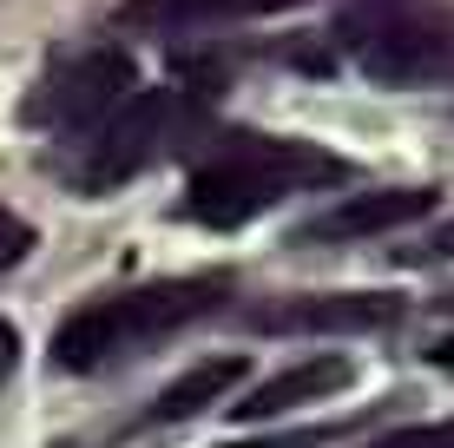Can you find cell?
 Instances as JSON below:
<instances>
[{
  "label": "cell",
  "instance_id": "8992f818",
  "mask_svg": "<svg viewBox=\"0 0 454 448\" xmlns=\"http://www.w3.org/2000/svg\"><path fill=\"white\" fill-rule=\"evenodd\" d=\"M250 323L270 336H363L402 323V297L388 290H323V297H284L250 310Z\"/></svg>",
  "mask_w": 454,
  "mask_h": 448
},
{
  "label": "cell",
  "instance_id": "3957f363",
  "mask_svg": "<svg viewBox=\"0 0 454 448\" xmlns=\"http://www.w3.org/2000/svg\"><path fill=\"white\" fill-rule=\"evenodd\" d=\"M211 126V86H152L132 92L125 106L99 119V132L80 138V152L67 159V185L80 198H106L125 178L165 165L171 152H184L198 132Z\"/></svg>",
  "mask_w": 454,
  "mask_h": 448
},
{
  "label": "cell",
  "instance_id": "277c9868",
  "mask_svg": "<svg viewBox=\"0 0 454 448\" xmlns=\"http://www.w3.org/2000/svg\"><path fill=\"white\" fill-rule=\"evenodd\" d=\"M336 40L382 86H454V13H434L421 0L388 13H349Z\"/></svg>",
  "mask_w": 454,
  "mask_h": 448
},
{
  "label": "cell",
  "instance_id": "5b68a950",
  "mask_svg": "<svg viewBox=\"0 0 454 448\" xmlns=\"http://www.w3.org/2000/svg\"><path fill=\"white\" fill-rule=\"evenodd\" d=\"M132 92V53L125 46H73L27 86L20 126L34 132H86Z\"/></svg>",
  "mask_w": 454,
  "mask_h": 448
},
{
  "label": "cell",
  "instance_id": "e0dca14e",
  "mask_svg": "<svg viewBox=\"0 0 454 448\" xmlns=\"http://www.w3.org/2000/svg\"><path fill=\"white\" fill-rule=\"evenodd\" d=\"M388 7H415V0H349V13H388Z\"/></svg>",
  "mask_w": 454,
  "mask_h": 448
},
{
  "label": "cell",
  "instance_id": "6da1fadb",
  "mask_svg": "<svg viewBox=\"0 0 454 448\" xmlns=\"http://www.w3.org/2000/svg\"><path fill=\"white\" fill-rule=\"evenodd\" d=\"M356 178L342 152L317 145V138H277V132H224L198 159L192 185H184V218L211 231H238L263 211H277L296 192H323V185Z\"/></svg>",
  "mask_w": 454,
  "mask_h": 448
},
{
  "label": "cell",
  "instance_id": "2e32d148",
  "mask_svg": "<svg viewBox=\"0 0 454 448\" xmlns=\"http://www.w3.org/2000/svg\"><path fill=\"white\" fill-rule=\"evenodd\" d=\"M428 363H434V369H448V376H454V336H442V343L428 350Z\"/></svg>",
  "mask_w": 454,
  "mask_h": 448
},
{
  "label": "cell",
  "instance_id": "5bb4252c",
  "mask_svg": "<svg viewBox=\"0 0 454 448\" xmlns=\"http://www.w3.org/2000/svg\"><path fill=\"white\" fill-rule=\"evenodd\" d=\"M13 363H20V336H13V323H0V382L13 376Z\"/></svg>",
  "mask_w": 454,
  "mask_h": 448
},
{
  "label": "cell",
  "instance_id": "9c48e42d",
  "mask_svg": "<svg viewBox=\"0 0 454 448\" xmlns=\"http://www.w3.org/2000/svg\"><path fill=\"white\" fill-rule=\"evenodd\" d=\"M238 382H244V357H211V363L184 369L178 382H165V389H159V403L145 409V422H184V415L211 409L217 396H231Z\"/></svg>",
  "mask_w": 454,
  "mask_h": 448
},
{
  "label": "cell",
  "instance_id": "ac0fdd59",
  "mask_svg": "<svg viewBox=\"0 0 454 448\" xmlns=\"http://www.w3.org/2000/svg\"><path fill=\"white\" fill-rule=\"evenodd\" d=\"M448 310H454V297H448Z\"/></svg>",
  "mask_w": 454,
  "mask_h": 448
},
{
  "label": "cell",
  "instance_id": "9a60e30c",
  "mask_svg": "<svg viewBox=\"0 0 454 448\" xmlns=\"http://www.w3.org/2000/svg\"><path fill=\"white\" fill-rule=\"evenodd\" d=\"M415 257H421V264H428V257H454V224H448V231H434V238L421 244Z\"/></svg>",
  "mask_w": 454,
  "mask_h": 448
},
{
  "label": "cell",
  "instance_id": "4fadbf2b",
  "mask_svg": "<svg viewBox=\"0 0 454 448\" xmlns=\"http://www.w3.org/2000/svg\"><path fill=\"white\" fill-rule=\"evenodd\" d=\"M323 436H257V442H224V448H317Z\"/></svg>",
  "mask_w": 454,
  "mask_h": 448
},
{
  "label": "cell",
  "instance_id": "7c38bea8",
  "mask_svg": "<svg viewBox=\"0 0 454 448\" xmlns=\"http://www.w3.org/2000/svg\"><path fill=\"white\" fill-rule=\"evenodd\" d=\"M369 448H454V422H421V428H395V436L369 442Z\"/></svg>",
  "mask_w": 454,
  "mask_h": 448
},
{
  "label": "cell",
  "instance_id": "30bf717a",
  "mask_svg": "<svg viewBox=\"0 0 454 448\" xmlns=\"http://www.w3.org/2000/svg\"><path fill=\"white\" fill-rule=\"evenodd\" d=\"M303 0H132L125 27H198V20H244V13H284Z\"/></svg>",
  "mask_w": 454,
  "mask_h": 448
},
{
  "label": "cell",
  "instance_id": "52a82bcc",
  "mask_svg": "<svg viewBox=\"0 0 454 448\" xmlns=\"http://www.w3.org/2000/svg\"><path fill=\"white\" fill-rule=\"evenodd\" d=\"M434 211V192L428 185H395V192H349L342 205H330L323 218H309L296 231V244L323 251V244H363V238H382V231H402L415 218Z\"/></svg>",
  "mask_w": 454,
  "mask_h": 448
},
{
  "label": "cell",
  "instance_id": "8fae6325",
  "mask_svg": "<svg viewBox=\"0 0 454 448\" xmlns=\"http://www.w3.org/2000/svg\"><path fill=\"white\" fill-rule=\"evenodd\" d=\"M27 251H34V224L13 218V211L0 205V277H7L13 264H27Z\"/></svg>",
  "mask_w": 454,
  "mask_h": 448
},
{
  "label": "cell",
  "instance_id": "ba28073f",
  "mask_svg": "<svg viewBox=\"0 0 454 448\" xmlns=\"http://www.w3.org/2000/svg\"><path fill=\"white\" fill-rule=\"evenodd\" d=\"M349 382H356V363L349 357H309V363L284 369V376L257 382V389H250L244 403H231V409H238V422H270V415H284L296 403H323V396L349 389Z\"/></svg>",
  "mask_w": 454,
  "mask_h": 448
},
{
  "label": "cell",
  "instance_id": "7a4b0ae2",
  "mask_svg": "<svg viewBox=\"0 0 454 448\" xmlns=\"http://www.w3.org/2000/svg\"><path fill=\"white\" fill-rule=\"evenodd\" d=\"M231 290H238L231 271H198V277H159V284L106 290V297H92V303L59 317L53 369L59 376H99V369H113L125 357H145L152 343L178 336L184 323L224 310Z\"/></svg>",
  "mask_w": 454,
  "mask_h": 448
}]
</instances>
